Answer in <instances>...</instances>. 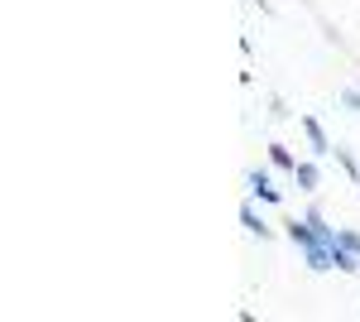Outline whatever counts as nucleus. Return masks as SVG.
Here are the masks:
<instances>
[{"label":"nucleus","instance_id":"nucleus-1","mask_svg":"<svg viewBox=\"0 0 360 322\" xmlns=\"http://www.w3.org/2000/svg\"><path fill=\"white\" fill-rule=\"evenodd\" d=\"M245 188L255 202H264V207H278L283 202V192L274 188V178H269V168H245Z\"/></svg>","mask_w":360,"mask_h":322},{"label":"nucleus","instance_id":"nucleus-2","mask_svg":"<svg viewBox=\"0 0 360 322\" xmlns=\"http://www.w3.org/2000/svg\"><path fill=\"white\" fill-rule=\"evenodd\" d=\"M298 125H303V135H307L312 159H327V154H332V140H327V130H322V120H317V116H298Z\"/></svg>","mask_w":360,"mask_h":322},{"label":"nucleus","instance_id":"nucleus-3","mask_svg":"<svg viewBox=\"0 0 360 322\" xmlns=\"http://www.w3.org/2000/svg\"><path fill=\"white\" fill-rule=\"evenodd\" d=\"M283 236L298 245V250H307V245H317V241H322V236H317V226H312L307 216H288V221H283Z\"/></svg>","mask_w":360,"mask_h":322},{"label":"nucleus","instance_id":"nucleus-4","mask_svg":"<svg viewBox=\"0 0 360 322\" xmlns=\"http://www.w3.org/2000/svg\"><path fill=\"white\" fill-rule=\"evenodd\" d=\"M240 226H245L250 236H259V241H274V226L255 212V202H245V207H240Z\"/></svg>","mask_w":360,"mask_h":322},{"label":"nucleus","instance_id":"nucleus-5","mask_svg":"<svg viewBox=\"0 0 360 322\" xmlns=\"http://www.w3.org/2000/svg\"><path fill=\"white\" fill-rule=\"evenodd\" d=\"M293 183L303 192H317L322 188V168H317V159H298V168H293Z\"/></svg>","mask_w":360,"mask_h":322},{"label":"nucleus","instance_id":"nucleus-6","mask_svg":"<svg viewBox=\"0 0 360 322\" xmlns=\"http://www.w3.org/2000/svg\"><path fill=\"white\" fill-rule=\"evenodd\" d=\"M303 265L312 269V274H327V269H332V245H327V241L307 245V250H303Z\"/></svg>","mask_w":360,"mask_h":322},{"label":"nucleus","instance_id":"nucleus-7","mask_svg":"<svg viewBox=\"0 0 360 322\" xmlns=\"http://www.w3.org/2000/svg\"><path fill=\"white\" fill-rule=\"evenodd\" d=\"M269 163H274V168H283V173H293V168H298V154H293V149H288V144H269Z\"/></svg>","mask_w":360,"mask_h":322},{"label":"nucleus","instance_id":"nucleus-8","mask_svg":"<svg viewBox=\"0 0 360 322\" xmlns=\"http://www.w3.org/2000/svg\"><path fill=\"white\" fill-rule=\"evenodd\" d=\"M332 154H336V163H341V168L351 173V183H356V188H360V159H356V154H351V149H346V144H332Z\"/></svg>","mask_w":360,"mask_h":322},{"label":"nucleus","instance_id":"nucleus-9","mask_svg":"<svg viewBox=\"0 0 360 322\" xmlns=\"http://www.w3.org/2000/svg\"><path fill=\"white\" fill-rule=\"evenodd\" d=\"M332 245H341V250H351V255H360V231H356V226H336Z\"/></svg>","mask_w":360,"mask_h":322},{"label":"nucleus","instance_id":"nucleus-10","mask_svg":"<svg viewBox=\"0 0 360 322\" xmlns=\"http://www.w3.org/2000/svg\"><path fill=\"white\" fill-rule=\"evenodd\" d=\"M336 101H341L346 111H356V116H360V87H341V92H336Z\"/></svg>","mask_w":360,"mask_h":322},{"label":"nucleus","instance_id":"nucleus-11","mask_svg":"<svg viewBox=\"0 0 360 322\" xmlns=\"http://www.w3.org/2000/svg\"><path fill=\"white\" fill-rule=\"evenodd\" d=\"M269 116H274V120H288V116H293V111L283 106V97H274V101H269Z\"/></svg>","mask_w":360,"mask_h":322},{"label":"nucleus","instance_id":"nucleus-12","mask_svg":"<svg viewBox=\"0 0 360 322\" xmlns=\"http://www.w3.org/2000/svg\"><path fill=\"white\" fill-rule=\"evenodd\" d=\"M250 5H259V10H264V15H269V0H250Z\"/></svg>","mask_w":360,"mask_h":322}]
</instances>
